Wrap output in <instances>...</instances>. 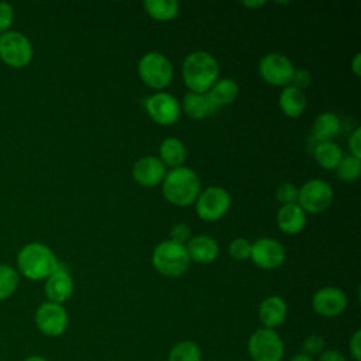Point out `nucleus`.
Listing matches in <instances>:
<instances>
[{"label":"nucleus","mask_w":361,"mask_h":361,"mask_svg":"<svg viewBox=\"0 0 361 361\" xmlns=\"http://www.w3.org/2000/svg\"><path fill=\"white\" fill-rule=\"evenodd\" d=\"M182 76L190 92L206 93L219 79V63L212 54L193 51L183 61Z\"/></svg>","instance_id":"nucleus-1"},{"label":"nucleus","mask_w":361,"mask_h":361,"mask_svg":"<svg viewBox=\"0 0 361 361\" xmlns=\"http://www.w3.org/2000/svg\"><path fill=\"white\" fill-rule=\"evenodd\" d=\"M162 193L165 199L175 206L185 207L192 204L200 193L197 173L183 165L171 169L162 180Z\"/></svg>","instance_id":"nucleus-2"},{"label":"nucleus","mask_w":361,"mask_h":361,"mask_svg":"<svg viewBox=\"0 0 361 361\" xmlns=\"http://www.w3.org/2000/svg\"><path fill=\"white\" fill-rule=\"evenodd\" d=\"M18 271L31 281L47 279L58 265L54 251L42 243L24 245L17 255Z\"/></svg>","instance_id":"nucleus-3"},{"label":"nucleus","mask_w":361,"mask_h":361,"mask_svg":"<svg viewBox=\"0 0 361 361\" xmlns=\"http://www.w3.org/2000/svg\"><path fill=\"white\" fill-rule=\"evenodd\" d=\"M152 265L161 275L176 278L188 271L190 258L185 245L172 240H165L154 248Z\"/></svg>","instance_id":"nucleus-4"},{"label":"nucleus","mask_w":361,"mask_h":361,"mask_svg":"<svg viewBox=\"0 0 361 361\" xmlns=\"http://www.w3.org/2000/svg\"><path fill=\"white\" fill-rule=\"evenodd\" d=\"M138 75L147 86L152 89H164L172 82L173 68L164 54L151 51L140 58Z\"/></svg>","instance_id":"nucleus-5"},{"label":"nucleus","mask_w":361,"mask_h":361,"mask_svg":"<svg viewBox=\"0 0 361 361\" xmlns=\"http://www.w3.org/2000/svg\"><path fill=\"white\" fill-rule=\"evenodd\" d=\"M248 355L252 361H282L285 345L281 336L272 329H257L247 341Z\"/></svg>","instance_id":"nucleus-6"},{"label":"nucleus","mask_w":361,"mask_h":361,"mask_svg":"<svg viewBox=\"0 0 361 361\" xmlns=\"http://www.w3.org/2000/svg\"><path fill=\"white\" fill-rule=\"evenodd\" d=\"M196 214L204 221H216L221 219L230 209L231 197L221 186H209L197 195L195 200Z\"/></svg>","instance_id":"nucleus-7"},{"label":"nucleus","mask_w":361,"mask_h":361,"mask_svg":"<svg viewBox=\"0 0 361 361\" xmlns=\"http://www.w3.org/2000/svg\"><path fill=\"white\" fill-rule=\"evenodd\" d=\"M0 58L13 68H23L32 58V45L20 31H6L0 35Z\"/></svg>","instance_id":"nucleus-8"},{"label":"nucleus","mask_w":361,"mask_h":361,"mask_svg":"<svg viewBox=\"0 0 361 361\" xmlns=\"http://www.w3.org/2000/svg\"><path fill=\"white\" fill-rule=\"evenodd\" d=\"M333 200V188L323 179H310L299 188L298 204L305 213L319 214L324 212Z\"/></svg>","instance_id":"nucleus-9"},{"label":"nucleus","mask_w":361,"mask_h":361,"mask_svg":"<svg viewBox=\"0 0 361 361\" xmlns=\"http://www.w3.org/2000/svg\"><path fill=\"white\" fill-rule=\"evenodd\" d=\"M35 326L47 337L62 336L69 324L68 312L62 305L54 302H44L35 310Z\"/></svg>","instance_id":"nucleus-10"},{"label":"nucleus","mask_w":361,"mask_h":361,"mask_svg":"<svg viewBox=\"0 0 361 361\" xmlns=\"http://www.w3.org/2000/svg\"><path fill=\"white\" fill-rule=\"evenodd\" d=\"M261 78L274 86H285L290 82L295 72L292 61L279 52H271L261 58L258 63Z\"/></svg>","instance_id":"nucleus-11"},{"label":"nucleus","mask_w":361,"mask_h":361,"mask_svg":"<svg viewBox=\"0 0 361 361\" xmlns=\"http://www.w3.org/2000/svg\"><path fill=\"white\" fill-rule=\"evenodd\" d=\"M145 109L149 117L161 126H172L180 116L178 99L166 92H158L145 100Z\"/></svg>","instance_id":"nucleus-12"},{"label":"nucleus","mask_w":361,"mask_h":361,"mask_svg":"<svg viewBox=\"0 0 361 361\" xmlns=\"http://www.w3.org/2000/svg\"><path fill=\"white\" fill-rule=\"evenodd\" d=\"M347 295L336 286H324L312 296L313 310L323 317H336L347 307Z\"/></svg>","instance_id":"nucleus-13"},{"label":"nucleus","mask_w":361,"mask_h":361,"mask_svg":"<svg viewBox=\"0 0 361 361\" xmlns=\"http://www.w3.org/2000/svg\"><path fill=\"white\" fill-rule=\"evenodd\" d=\"M254 264L262 269H275L285 261V247L274 238L262 237L251 244V254Z\"/></svg>","instance_id":"nucleus-14"},{"label":"nucleus","mask_w":361,"mask_h":361,"mask_svg":"<svg viewBox=\"0 0 361 361\" xmlns=\"http://www.w3.org/2000/svg\"><path fill=\"white\" fill-rule=\"evenodd\" d=\"M48 302L58 305L65 303L73 293V279L65 264L58 262L54 272L45 279L44 286Z\"/></svg>","instance_id":"nucleus-15"},{"label":"nucleus","mask_w":361,"mask_h":361,"mask_svg":"<svg viewBox=\"0 0 361 361\" xmlns=\"http://www.w3.org/2000/svg\"><path fill=\"white\" fill-rule=\"evenodd\" d=\"M131 175L138 185L152 188L162 183L166 175V168L158 157L145 155L135 161L131 169Z\"/></svg>","instance_id":"nucleus-16"},{"label":"nucleus","mask_w":361,"mask_h":361,"mask_svg":"<svg viewBox=\"0 0 361 361\" xmlns=\"http://www.w3.org/2000/svg\"><path fill=\"white\" fill-rule=\"evenodd\" d=\"M185 247L190 261L197 264H210L219 255V244L214 238L206 234L190 237Z\"/></svg>","instance_id":"nucleus-17"},{"label":"nucleus","mask_w":361,"mask_h":361,"mask_svg":"<svg viewBox=\"0 0 361 361\" xmlns=\"http://www.w3.org/2000/svg\"><path fill=\"white\" fill-rule=\"evenodd\" d=\"M288 314L286 303L279 296H268L265 298L258 307L259 322L265 329H272L281 326Z\"/></svg>","instance_id":"nucleus-18"},{"label":"nucleus","mask_w":361,"mask_h":361,"mask_svg":"<svg viewBox=\"0 0 361 361\" xmlns=\"http://www.w3.org/2000/svg\"><path fill=\"white\" fill-rule=\"evenodd\" d=\"M276 223L281 231L286 234H298L306 226V213L298 203L283 204L278 210Z\"/></svg>","instance_id":"nucleus-19"},{"label":"nucleus","mask_w":361,"mask_h":361,"mask_svg":"<svg viewBox=\"0 0 361 361\" xmlns=\"http://www.w3.org/2000/svg\"><path fill=\"white\" fill-rule=\"evenodd\" d=\"M213 110L217 111L221 106L231 104L238 96V85L231 78L217 79L213 86L206 92Z\"/></svg>","instance_id":"nucleus-20"},{"label":"nucleus","mask_w":361,"mask_h":361,"mask_svg":"<svg viewBox=\"0 0 361 361\" xmlns=\"http://www.w3.org/2000/svg\"><path fill=\"white\" fill-rule=\"evenodd\" d=\"M183 113L192 120H200L209 114H213V106L206 93L188 92L182 100Z\"/></svg>","instance_id":"nucleus-21"},{"label":"nucleus","mask_w":361,"mask_h":361,"mask_svg":"<svg viewBox=\"0 0 361 361\" xmlns=\"http://www.w3.org/2000/svg\"><path fill=\"white\" fill-rule=\"evenodd\" d=\"M279 107L288 117H299L306 109V96L303 90L293 86H285L279 93Z\"/></svg>","instance_id":"nucleus-22"},{"label":"nucleus","mask_w":361,"mask_h":361,"mask_svg":"<svg viewBox=\"0 0 361 361\" xmlns=\"http://www.w3.org/2000/svg\"><path fill=\"white\" fill-rule=\"evenodd\" d=\"M340 131V118L331 113L324 111L319 114L312 126V134L319 142L331 141Z\"/></svg>","instance_id":"nucleus-23"},{"label":"nucleus","mask_w":361,"mask_h":361,"mask_svg":"<svg viewBox=\"0 0 361 361\" xmlns=\"http://www.w3.org/2000/svg\"><path fill=\"white\" fill-rule=\"evenodd\" d=\"M186 158L185 144L175 137L165 138L159 145V159L165 166L178 168L182 166Z\"/></svg>","instance_id":"nucleus-24"},{"label":"nucleus","mask_w":361,"mask_h":361,"mask_svg":"<svg viewBox=\"0 0 361 361\" xmlns=\"http://www.w3.org/2000/svg\"><path fill=\"white\" fill-rule=\"evenodd\" d=\"M313 154H314L316 162L324 169H336V166L343 158L341 148L333 141L319 142L314 147Z\"/></svg>","instance_id":"nucleus-25"},{"label":"nucleus","mask_w":361,"mask_h":361,"mask_svg":"<svg viewBox=\"0 0 361 361\" xmlns=\"http://www.w3.org/2000/svg\"><path fill=\"white\" fill-rule=\"evenodd\" d=\"M144 10L158 21H169L179 13V3L175 0H145Z\"/></svg>","instance_id":"nucleus-26"},{"label":"nucleus","mask_w":361,"mask_h":361,"mask_svg":"<svg viewBox=\"0 0 361 361\" xmlns=\"http://www.w3.org/2000/svg\"><path fill=\"white\" fill-rule=\"evenodd\" d=\"M168 361H202V350L195 341L182 340L169 350Z\"/></svg>","instance_id":"nucleus-27"},{"label":"nucleus","mask_w":361,"mask_h":361,"mask_svg":"<svg viewBox=\"0 0 361 361\" xmlns=\"http://www.w3.org/2000/svg\"><path fill=\"white\" fill-rule=\"evenodd\" d=\"M18 272L10 265H0V302L8 299L18 288Z\"/></svg>","instance_id":"nucleus-28"},{"label":"nucleus","mask_w":361,"mask_h":361,"mask_svg":"<svg viewBox=\"0 0 361 361\" xmlns=\"http://www.w3.org/2000/svg\"><path fill=\"white\" fill-rule=\"evenodd\" d=\"M336 175L343 182H355L361 175V159L353 155L343 157L336 166Z\"/></svg>","instance_id":"nucleus-29"},{"label":"nucleus","mask_w":361,"mask_h":361,"mask_svg":"<svg viewBox=\"0 0 361 361\" xmlns=\"http://www.w3.org/2000/svg\"><path fill=\"white\" fill-rule=\"evenodd\" d=\"M228 254L237 261H244L251 254V243L244 237H237L230 243Z\"/></svg>","instance_id":"nucleus-30"},{"label":"nucleus","mask_w":361,"mask_h":361,"mask_svg":"<svg viewBox=\"0 0 361 361\" xmlns=\"http://www.w3.org/2000/svg\"><path fill=\"white\" fill-rule=\"evenodd\" d=\"M298 195H299V188H296L293 183L290 182H285L282 183L276 192H275V196H276V200L279 203L283 204H292V203H298Z\"/></svg>","instance_id":"nucleus-31"},{"label":"nucleus","mask_w":361,"mask_h":361,"mask_svg":"<svg viewBox=\"0 0 361 361\" xmlns=\"http://www.w3.org/2000/svg\"><path fill=\"white\" fill-rule=\"evenodd\" d=\"M324 350V338L319 334L307 336L302 343V354L312 357L319 355Z\"/></svg>","instance_id":"nucleus-32"},{"label":"nucleus","mask_w":361,"mask_h":361,"mask_svg":"<svg viewBox=\"0 0 361 361\" xmlns=\"http://www.w3.org/2000/svg\"><path fill=\"white\" fill-rule=\"evenodd\" d=\"M14 20V8L6 1H0V35L8 31Z\"/></svg>","instance_id":"nucleus-33"},{"label":"nucleus","mask_w":361,"mask_h":361,"mask_svg":"<svg viewBox=\"0 0 361 361\" xmlns=\"http://www.w3.org/2000/svg\"><path fill=\"white\" fill-rule=\"evenodd\" d=\"M171 240L185 245L190 240V228L186 223H178L171 230Z\"/></svg>","instance_id":"nucleus-34"},{"label":"nucleus","mask_w":361,"mask_h":361,"mask_svg":"<svg viewBox=\"0 0 361 361\" xmlns=\"http://www.w3.org/2000/svg\"><path fill=\"white\" fill-rule=\"evenodd\" d=\"M290 82H292L290 86L303 90L305 87H307V86L310 85V82H312V75H310V72H309L307 69H298V71L295 69Z\"/></svg>","instance_id":"nucleus-35"},{"label":"nucleus","mask_w":361,"mask_h":361,"mask_svg":"<svg viewBox=\"0 0 361 361\" xmlns=\"http://www.w3.org/2000/svg\"><path fill=\"white\" fill-rule=\"evenodd\" d=\"M348 148H350V155L361 159V128L360 127H357L350 135Z\"/></svg>","instance_id":"nucleus-36"},{"label":"nucleus","mask_w":361,"mask_h":361,"mask_svg":"<svg viewBox=\"0 0 361 361\" xmlns=\"http://www.w3.org/2000/svg\"><path fill=\"white\" fill-rule=\"evenodd\" d=\"M350 354L354 361H361V330L357 329L350 337Z\"/></svg>","instance_id":"nucleus-37"},{"label":"nucleus","mask_w":361,"mask_h":361,"mask_svg":"<svg viewBox=\"0 0 361 361\" xmlns=\"http://www.w3.org/2000/svg\"><path fill=\"white\" fill-rule=\"evenodd\" d=\"M319 361H347V358L338 350L329 348V350H323L319 354Z\"/></svg>","instance_id":"nucleus-38"},{"label":"nucleus","mask_w":361,"mask_h":361,"mask_svg":"<svg viewBox=\"0 0 361 361\" xmlns=\"http://www.w3.org/2000/svg\"><path fill=\"white\" fill-rule=\"evenodd\" d=\"M351 69L354 72L355 76H360L361 75V54L357 52L351 61Z\"/></svg>","instance_id":"nucleus-39"},{"label":"nucleus","mask_w":361,"mask_h":361,"mask_svg":"<svg viewBox=\"0 0 361 361\" xmlns=\"http://www.w3.org/2000/svg\"><path fill=\"white\" fill-rule=\"evenodd\" d=\"M23 361H48L45 357L42 355H38V354H32V355H28L25 357Z\"/></svg>","instance_id":"nucleus-40"},{"label":"nucleus","mask_w":361,"mask_h":361,"mask_svg":"<svg viewBox=\"0 0 361 361\" xmlns=\"http://www.w3.org/2000/svg\"><path fill=\"white\" fill-rule=\"evenodd\" d=\"M290 361H314L312 357H307V355H305V354H298V355H295L293 358H290Z\"/></svg>","instance_id":"nucleus-41"},{"label":"nucleus","mask_w":361,"mask_h":361,"mask_svg":"<svg viewBox=\"0 0 361 361\" xmlns=\"http://www.w3.org/2000/svg\"><path fill=\"white\" fill-rule=\"evenodd\" d=\"M244 6L250 7V8H255V7H261L265 4V1H243Z\"/></svg>","instance_id":"nucleus-42"}]
</instances>
